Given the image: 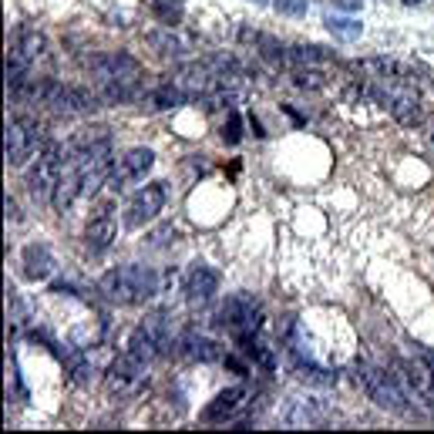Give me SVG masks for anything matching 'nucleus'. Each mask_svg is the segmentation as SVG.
I'll list each match as a JSON object with an SVG mask.
<instances>
[{"mask_svg":"<svg viewBox=\"0 0 434 434\" xmlns=\"http://www.w3.org/2000/svg\"><path fill=\"white\" fill-rule=\"evenodd\" d=\"M88 71L98 81V94L101 101L118 105V101H132L141 91V64L125 54V51H105V54H91L88 58Z\"/></svg>","mask_w":434,"mask_h":434,"instance_id":"1","label":"nucleus"},{"mask_svg":"<svg viewBox=\"0 0 434 434\" xmlns=\"http://www.w3.org/2000/svg\"><path fill=\"white\" fill-rule=\"evenodd\" d=\"M98 290L118 307H139V303H145V300H152L158 293V273L152 266L139 263L115 266V269H108L98 279Z\"/></svg>","mask_w":434,"mask_h":434,"instance_id":"2","label":"nucleus"},{"mask_svg":"<svg viewBox=\"0 0 434 434\" xmlns=\"http://www.w3.org/2000/svg\"><path fill=\"white\" fill-rule=\"evenodd\" d=\"M64 162H68V145L47 141L44 152L34 162V169L27 172V192L34 202H54L58 186L64 179Z\"/></svg>","mask_w":434,"mask_h":434,"instance_id":"3","label":"nucleus"},{"mask_svg":"<svg viewBox=\"0 0 434 434\" xmlns=\"http://www.w3.org/2000/svg\"><path fill=\"white\" fill-rule=\"evenodd\" d=\"M169 347H172V324L165 313L145 317V320L132 330V337H128V354L139 357L141 364H152L158 357H165Z\"/></svg>","mask_w":434,"mask_h":434,"instance_id":"4","label":"nucleus"},{"mask_svg":"<svg viewBox=\"0 0 434 434\" xmlns=\"http://www.w3.org/2000/svg\"><path fill=\"white\" fill-rule=\"evenodd\" d=\"M360 384L367 390V397H371L377 407H384L390 414H407L411 407H407V390H404L401 377L397 374H388L381 371V367H371V364H360Z\"/></svg>","mask_w":434,"mask_h":434,"instance_id":"5","label":"nucleus"},{"mask_svg":"<svg viewBox=\"0 0 434 434\" xmlns=\"http://www.w3.org/2000/svg\"><path fill=\"white\" fill-rule=\"evenodd\" d=\"M41 54H44V34H37L34 27H20L7 41V88L11 91L27 81V71Z\"/></svg>","mask_w":434,"mask_h":434,"instance_id":"6","label":"nucleus"},{"mask_svg":"<svg viewBox=\"0 0 434 434\" xmlns=\"http://www.w3.org/2000/svg\"><path fill=\"white\" fill-rule=\"evenodd\" d=\"M41 141H44V125L37 118H31V115L11 118L7 122V135H4V158H7V165L20 169L41 148Z\"/></svg>","mask_w":434,"mask_h":434,"instance_id":"7","label":"nucleus"},{"mask_svg":"<svg viewBox=\"0 0 434 434\" xmlns=\"http://www.w3.org/2000/svg\"><path fill=\"white\" fill-rule=\"evenodd\" d=\"M219 324L226 326L233 337L256 333V326H260V303H256V296L253 293L226 296V303L219 307Z\"/></svg>","mask_w":434,"mask_h":434,"instance_id":"8","label":"nucleus"},{"mask_svg":"<svg viewBox=\"0 0 434 434\" xmlns=\"http://www.w3.org/2000/svg\"><path fill=\"white\" fill-rule=\"evenodd\" d=\"M162 205H165V182H152V186L139 189L125 205V226L141 229L145 222H152L162 212Z\"/></svg>","mask_w":434,"mask_h":434,"instance_id":"9","label":"nucleus"},{"mask_svg":"<svg viewBox=\"0 0 434 434\" xmlns=\"http://www.w3.org/2000/svg\"><path fill=\"white\" fill-rule=\"evenodd\" d=\"M145 367L148 364H141L139 357H132L128 350H125L118 360H111L108 367V388L111 394H118V397H132V394H139L141 388H145Z\"/></svg>","mask_w":434,"mask_h":434,"instance_id":"10","label":"nucleus"},{"mask_svg":"<svg viewBox=\"0 0 434 434\" xmlns=\"http://www.w3.org/2000/svg\"><path fill=\"white\" fill-rule=\"evenodd\" d=\"M155 165V152L152 148H128L122 158H115V165H111V189H125L132 186V182H139L145 179V172Z\"/></svg>","mask_w":434,"mask_h":434,"instance_id":"11","label":"nucleus"},{"mask_svg":"<svg viewBox=\"0 0 434 434\" xmlns=\"http://www.w3.org/2000/svg\"><path fill=\"white\" fill-rule=\"evenodd\" d=\"M357 75H371L374 81H414V68L394 58H367V61H354Z\"/></svg>","mask_w":434,"mask_h":434,"instance_id":"12","label":"nucleus"},{"mask_svg":"<svg viewBox=\"0 0 434 434\" xmlns=\"http://www.w3.org/2000/svg\"><path fill=\"white\" fill-rule=\"evenodd\" d=\"M219 290V273L212 266H192L186 276V300L192 307H202V303H209Z\"/></svg>","mask_w":434,"mask_h":434,"instance_id":"13","label":"nucleus"},{"mask_svg":"<svg viewBox=\"0 0 434 434\" xmlns=\"http://www.w3.org/2000/svg\"><path fill=\"white\" fill-rule=\"evenodd\" d=\"M111 212H115L111 205H101L91 216L88 229H84V239H88V249H91V253H105V249L115 243L118 226H115V216H111Z\"/></svg>","mask_w":434,"mask_h":434,"instance_id":"14","label":"nucleus"},{"mask_svg":"<svg viewBox=\"0 0 434 434\" xmlns=\"http://www.w3.org/2000/svg\"><path fill=\"white\" fill-rule=\"evenodd\" d=\"M175 347H179V354L186 360H196V364H212V360L222 357L219 343L212 337H205V333H182Z\"/></svg>","mask_w":434,"mask_h":434,"instance_id":"15","label":"nucleus"},{"mask_svg":"<svg viewBox=\"0 0 434 434\" xmlns=\"http://www.w3.org/2000/svg\"><path fill=\"white\" fill-rule=\"evenodd\" d=\"M243 397H246V388H226L216 394V401L209 404L205 411H202V421L205 424H212V421H226L233 418L236 411L243 407Z\"/></svg>","mask_w":434,"mask_h":434,"instance_id":"16","label":"nucleus"},{"mask_svg":"<svg viewBox=\"0 0 434 434\" xmlns=\"http://www.w3.org/2000/svg\"><path fill=\"white\" fill-rule=\"evenodd\" d=\"M145 41L155 47L158 54H186V51H192V44H196L192 37H182L179 31H172L169 24H165V31H152Z\"/></svg>","mask_w":434,"mask_h":434,"instance_id":"17","label":"nucleus"},{"mask_svg":"<svg viewBox=\"0 0 434 434\" xmlns=\"http://www.w3.org/2000/svg\"><path fill=\"white\" fill-rule=\"evenodd\" d=\"M189 98H192V94L182 91L175 81H165V84H158L155 91H152L148 101H152V108H179V105H186Z\"/></svg>","mask_w":434,"mask_h":434,"instance_id":"18","label":"nucleus"},{"mask_svg":"<svg viewBox=\"0 0 434 434\" xmlns=\"http://www.w3.org/2000/svg\"><path fill=\"white\" fill-rule=\"evenodd\" d=\"M333 58V51L326 47H317V44H296V47H286V61L290 64H324Z\"/></svg>","mask_w":434,"mask_h":434,"instance_id":"19","label":"nucleus"},{"mask_svg":"<svg viewBox=\"0 0 434 434\" xmlns=\"http://www.w3.org/2000/svg\"><path fill=\"white\" fill-rule=\"evenodd\" d=\"M324 418H326V411L317 401H293V411L286 414L290 424H307V428H310V424H320Z\"/></svg>","mask_w":434,"mask_h":434,"instance_id":"20","label":"nucleus"},{"mask_svg":"<svg viewBox=\"0 0 434 434\" xmlns=\"http://www.w3.org/2000/svg\"><path fill=\"white\" fill-rule=\"evenodd\" d=\"M51 269H54V260H51V253H47L44 246L27 249V276L44 279V276H51Z\"/></svg>","mask_w":434,"mask_h":434,"instance_id":"21","label":"nucleus"},{"mask_svg":"<svg viewBox=\"0 0 434 434\" xmlns=\"http://www.w3.org/2000/svg\"><path fill=\"white\" fill-rule=\"evenodd\" d=\"M68 371H71V377H75V384H88V381H91L94 364L84 354L71 350V354H68Z\"/></svg>","mask_w":434,"mask_h":434,"instance_id":"22","label":"nucleus"},{"mask_svg":"<svg viewBox=\"0 0 434 434\" xmlns=\"http://www.w3.org/2000/svg\"><path fill=\"white\" fill-rule=\"evenodd\" d=\"M293 84L296 88H303V91H320V88H326V78L320 75V71H296Z\"/></svg>","mask_w":434,"mask_h":434,"instance_id":"23","label":"nucleus"},{"mask_svg":"<svg viewBox=\"0 0 434 434\" xmlns=\"http://www.w3.org/2000/svg\"><path fill=\"white\" fill-rule=\"evenodd\" d=\"M152 11H155L169 27L175 24V20H182V7H179V4H169V0H152Z\"/></svg>","mask_w":434,"mask_h":434,"instance_id":"24","label":"nucleus"},{"mask_svg":"<svg viewBox=\"0 0 434 434\" xmlns=\"http://www.w3.org/2000/svg\"><path fill=\"white\" fill-rule=\"evenodd\" d=\"M222 139L226 141H239L243 135H239V115H229V125L222 128Z\"/></svg>","mask_w":434,"mask_h":434,"instance_id":"25","label":"nucleus"},{"mask_svg":"<svg viewBox=\"0 0 434 434\" xmlns=\"http://www.w3.org/2000/svg\"><path fill=\"white\" fill-rule=\"evenodd\" d=\"M279 11H286V14H300V11H303V4H300V0H290V4H283V0H279Z\"/></svg>","mask_w":434,"mask_h":434,"instance_id":"26","label":"nucleus"},{"mask_svg":"<svg viewBox=\"0 0 434 434\" xmlns=\"http://www.w3.org/2000/svg\"><path fill=\"white\" fill-rule=\"evenodd\" d=\"M226 367H233L236 374H246V367H243V360H239V357H226Z\"/></svg>","mask_w":434,"mask_h":434,"instance_id":"27","label":"nucleus"},{"mask_svg":"<svg viewBox=\"0 0 434 434\" xmlns=\"http://www.w3.org/2000/svg\"><path fill=\"white\" fill-rule=\"evenodd\" d=\"M421 360L428 364V371H431V381H434V354H428V350H421Z\"/></svg>","mask_w":434,"mask_h":434,"instance_id":"28","label":"nucleus"},{"mask_svg":"<svg viewBox=\"0 0 434 434\" xmlns=\"http://www.w3.org/2000/svg\"><path fill=\"white\" fill-rule=\"evenodd\" d=\"M7 219H17V205H14V199L7 196Z\"/></svg>","mask_w":434,"mask_h":434,"instance_id":"29","label":"nucleus"},{"mask_svg":"<svg viewBox=\"0 0 434 434\" xmlns=\"http://www.w3.org/2000/svg\"><path fill=\"white\" fill-rule=\"evenodd\" d=\"M404 4H421V0H404Z\"/></svg>","mask_w":434,"mask_h":434,"instance_id":"30","label":"nucleus"}]
</instances>
